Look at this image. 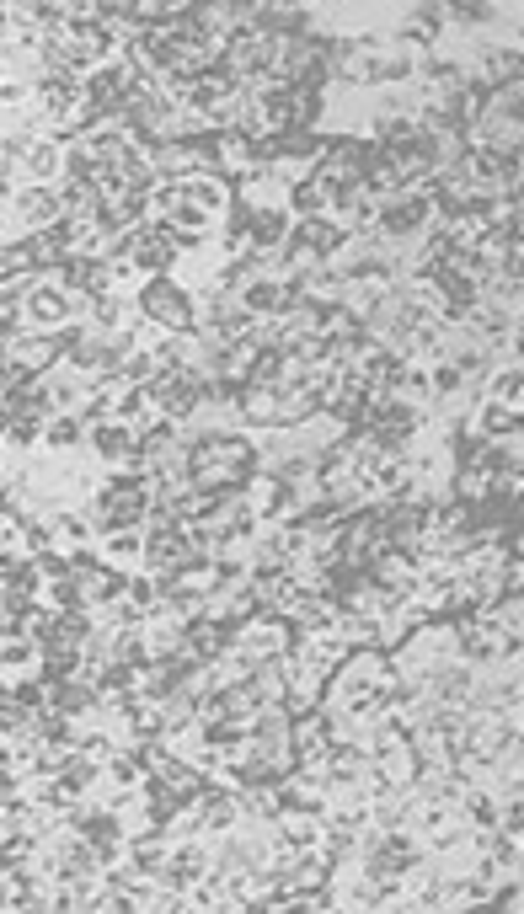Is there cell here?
Segmentation results:
<instances>
[{"label":"cell","mask_w":524,"mask_h":914,"mask_svg":"<svg viewBox=\"0 0 524 914\" xmlns=\"http://www.w3.org/2000/svg\"><path fill=\"white\" fill-rule=\"evenodd\" d=\"M444 17H455L460 27H482L492 17V0H444Z\"/></svg>","instance_id":"6da1fadb"}]
</instances>
